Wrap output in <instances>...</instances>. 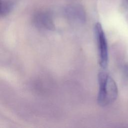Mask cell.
Returning <instances> with one entry per match:
<instances>
[{
	"label": "cell",
	"instance_id": "obj_7",
	"mask_svg": "<svg viewBox=\"0 0 128 128\" xmlns=\"http://www.w3.org/2000/svg\"><path fill=\"white\" fill-rule=\"evenodd\" d=\"M126 2H127V3L128 4V0H126Z\"/></svg>",
	"mask_w": 128,
	"mask_h": 128
},
{
	"label": "cell",
	"instance_id": "obj_1",
	"mask_svg": "<svg viewBox=\"0 0 128 128\" xmlns=\"http://www.w3.org/2000/svg\"><path fill=\"white\" fill-rule=\"evenodd\" d=\"M98 104L106 106L113 103L118 95V88L113 78L106 72H101L98 74Z\"/></svg>",
	"mask_w": 128,
	"mask_h": 128
},
{
	"label": "cell",
	"instance_id": "obj_3",
	"mask_svg": "<svg viewBox=\"0 0 128 128\" xmlns=\"http://www.w3.org/2000/svg\"><path fill=\"white\" fill-rule=\"evenodd\" d=\"M66 14L71 21L76 23H83L86 20V14L82 6L78 4H72L66 10Z\"/></svg>",
	"mask_w": 128,
	"mask_h": 128
},
{
	"label": "cell",
	"instance_id": "obj_4",
	"mask_svg": "<svg viewBox=\"0 0 128 128\" xmlns=\"http://www.w3.org/2000/svg\"><path fill=\"white\" fill-rule=\"evenodd\" d=\"M36 24L41 28L52 30L54 28V24L51 15L47 12H40L34 17Z\"/></svg>",
	"mask_w": 128,
	"mask_h": 128
},
{
	"label": "cell",
	"instance_id": "obj_2",
	"mask_svg": "<svg viewBox=\"0 0 128 128\" xmlns=\"http://www.w3.org/2000/svg\"><path fill=\"white\" fill-rule=\"evenodd\" d=\"M94 32L98 46L99 64L102 68H105L108 62V46L105 33L100 22L96 24Z\"/></svg>",
	"mask_w": 128,
	"mask_h": 128
},
{
	"label": "cell",
	"instance_id": "obj_5",
	"mask_svg": "<svg viewBox=\"0 0 128 128\" xmlns=\"http://www.w3.org/2000/svg\"><path fill=\"white\" fill-rule=\"evenodd\" d=\"M13 3L10 0H0V14L1 16H7L12 10Z\"/></svg>",
	"mask_w": 128,
	"mask_h": 128
},
{
	"label": "cell",
	"instance_id": "obj_6",
	"mask_svg": "<svg viewBox=\"0 0 128 128\" xmlns=\"http://www.w3.org/2000/svg\"><path fill=\"white\" fill-rule=\"evenodd\" d=\"M126 72H127L128 73V66L126 68Z\"/></svg>",
	"mask_w": 128,
	"mask_h": 128
}]
</instances>
